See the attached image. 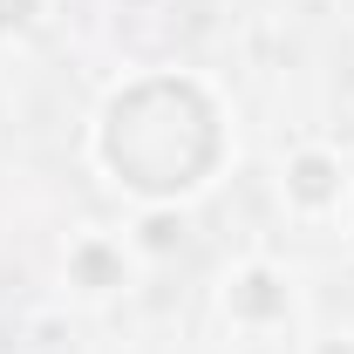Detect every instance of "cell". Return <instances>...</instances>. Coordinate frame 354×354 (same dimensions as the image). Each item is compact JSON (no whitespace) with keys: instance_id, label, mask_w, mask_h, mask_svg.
Returning <instances> with one entry per match:
<instances>
[{"instance_id":"1","label":"cell","mask_w":354,"mask_h":354,"mask_svg":"<svg viewBox=\"0 0 354 354\" xmlns=\"http://www.w3.org/2000/svg\"><path fill=\"white\" fill-rule=\"evenodd\" d=\"M300 191H313V198H320V191H327V171H320V164H307V171H300Z\"/></svg>"}]
</instances>
